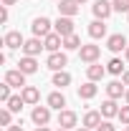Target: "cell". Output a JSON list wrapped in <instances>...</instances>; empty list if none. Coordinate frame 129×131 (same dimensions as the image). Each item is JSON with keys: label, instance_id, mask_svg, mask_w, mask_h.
I'll use <instances>...</instances> for the list:
<instances>
[{"label": "cell", "instance_id": "cell-10", "mask_svg": "<svg viewBox=\"0 0 129 131\" xmlns=\"http://www.w3.org/2000/svg\"><path fill=\"white\" fill-rule=\"evenodd\" d=\"M106 48L112 50V53L127 50V38H124L122 33H116V35H109V40H106Z\"/></svg>", "mask_w": 129, "mask_h": 131}, {"label": "cell", "instance_id": "cell-2", "mask_svg": "<svg viewBox=\"0 0 129 131\" xmlns=\"http://www.w3.org/2000/svg\"><path fill=\"white\" fill-rule=\"evenodd\" d=\"M79 56H81L84 63H96V58L101 56V48L94 46V43H89V46H81L79 48Z\"/></svg>", "mask_w": 129, "mask_h": 131}, {"label": "cell", "instance_id": "cell-43", "mask_svg": "<svg viewBox=\"0 0 129 131\" xmlns=\"http://www.w3.org/2000/svg\"><path fill=\"white\" fill-rule=\"evenodd\" d=\"M127 15H129V13H127Z\"/></svg>", "mask_w": 129, "mask_h": 131}, {"label": "cell", "instance_id": "cell-12", "mask_svg": "<svg viewBox=\"0 0 129 131\" xmlns=\"http://www.w3.org/2000/svg\"><path fill=\"white\" fill-rule=\"evenodd\" d=\"M43 46H46V50H51V53H58V48L63 46V38H61L58 33H51V35L43 38Z\"/></svg>", "mask_w": 129, "mask_h": 131}, {"label": "cell", "instance_id": "cell-11", "mask_svg": "<svg viewBox=\"0 0 129 131\" xmlns=\"http://www.w3.org/2000/svg\"><path fill=\"white\" fill-rule=\"evenodd\" d=\"M18 71H23L25 76L35 73V71H38V63H35V58H33V56H23V58L18 61Z\"/></svg>", "mask_w": 129, "mask_h": 131}, {"label": "cell", "instance_id": "cell-34", "mask_svg": "<svg viewBox=\"0 0 129 131\" xmlns=\"http://www.w3.org/2000/svg\"><path fill=\"white\" fill-rule=\"evenodd\" d=\"M8 131H23V126L18 124V126H10V129H8Z\"/></svg>", "mask_w": 129, "mask_h": 131}, {"label": "cell", "instance_id": "cell-30", "mask_svg": "<svg viewBox=\"0 0 129 131\" xmlns=\"http://www.w3.org/2000/svg\"><path fill=\"white\" fill-rule=\"evenodd\" d=\"M119 118H122L124 126H129V106H122V108H119Z\"/></svg>", "mask_w": 129, "mask_h": 131}, {"label": "cell", "instance_id": "cell-38", "mask_svg": "<svg viewBox=\"0 0 129 131\" xmlns=\"http://www.w3.org/2000/svg\"><path fill=\"white\" fill-rule=\"evenodd\" d=\"M124 98H127V103H129V88H127V93H124Z\"/></svg>", "mask_w": 129, "mask_h": 131}, {"label": "cell", "instance_id": "cell-39", "mask_svg": "<svg viewBox=\"0 0 129 131\" xmlns=\"http://www.w3.org/2000/svg\"><path fill=\"white\" fill-rule=\"evenodd\" d=\"M127 61H129V46H127Z\"/></svg>", "mask_w": 129, "mask_h": 131}, {"label": "cell", "instance_id": "cell-3", "mask_svg": "<svg viewBox=\"0 0 129 131\" xmlns=\"http://www.w3.org/2000/svg\"><path fill=\"white\" fill-rule=\"evenodd\" d=\"M53 33H58L61 38H66V35H73V20L61 15L56 23H53Z\"/></svg>", "mask_w": 129, "mask_h": 131}, {"label": "cell", "instance_id": "cell-33", "mask_svg": "<svg viewBox=\"0 0 129 131\" xmlns=\"http://www.w3.org/2000/svg\"><path fill=\"white\" fill-rule=\"evenodd\" d=\"M122 83H124V86H129V71H127V73H122Z\"/></svg>", "mask_w": 129, "mask_h": 131}, {"label": "cell", "instance_id": "cell-29", "mask_svg": "<svg viewBox=\"0 0 129 131\" xmlns=\"http://www.w3.org/2000/svg\"><path fill=\"white\" fill-rule=\"evenodd\" d=\"M112 5L119 13H129V0H112Z\"/></svg>", "mask_w": 129, "mask_h": 131}, {"label": "cell", "instance_id": "cell-7", "mask_svg": "<svg viewBox=\"0 0 129 131\" xmlns=\"http://www.w3.org/2000/svg\"><path fill=\"white\" fill-rule=\"evenodd\" d=\"M68 63V58H66V53H51L48 56V61H46V66H48L51 71H63V66Z\"/></svg>", "mask_w": 129, "mask_h": 131}, {"label": "cell", "instance_id": "cell-4", "mask_svg": "<svg viewBox=\"0 0 129 131\" xmlns=\"http://www.w3.org/2000/svg\"><path fill=\"white\" fill-rule=\"evenodd\" d=\"M91 10H94V15H96V20H106V18L112 15L114 5H112V3H109V0H96Z\"/></svg>", "mask_w": 129, "mask_h": 131}, {"label": "cell", "instance_id": "cell-31", "mask_svg": "<svg viewBox=\"0 0 129 131\" xmlns=\"http://www.w3.org/2000/svg\"><path fill=\"white\" fill-rule=\"evenodd\" d=\"M96 131H116V126H114V124H109V121H101V126H99Z\"/></svg>", "mask_w": 129, "mask_h": 131}, {"label": "cell", "instance_id": "cell-27", "mask_svg": "<svg viewBox=\"0 0 129 131\" xmlns=\"http://www.w3.org/2000/svg\"><path fill=\"white\" fill-rule=\"evenodd\" d=\"M10 88H13V86H8V83H3V86H0V101H3V103H8V101H10Z\"/></svg>", "mask_w": 129, "mask_h": 131}, {"label": "cell", "instance_id": "cell-40", "mask_svg": "<svg viewBox=\"0 0 129 131\" xmlns=\"http://www.w3.org/2000/svg\"><path fill=\"white\" fill-rule=\"evenodd\" d=\"M76 3H79V5H81V3H86V0H76Z\"/></svg>", "mask_w": 129, "mask_h": 131}, {"label": "cell", "instance_id": "cell-9", "mask_svg": "<svg viewBox=\"0 0 129 131\" xmlns=\"http://www.w3.org/2000/svg\"><path fill=\"white\" fill-rule=\"evenodd\" d=\"M58 13L63 18H73L79 13V3L76 0H58Z\"/></svg>", "mask_w": 129, "mask_h": 131}, {"label": "cell", "instance_id": "cell-14", "mask_svg": "<svg viewBox=\"0 0 129 131\" xmlns=\"http://www.w3.org/2000/svg\"><path fill=\"white\" fill-rule=\"evenodd\" d=\"M84 126L86 129H99L101 126V111H86L84 114Z\"/></svg>", "mask_w": 129, "mask_h": 131}, {"label": "cell", "instance_id": "cell-1", "mask_svg": "<svg viewBox=\"0 0 129 131\" xmlns=\"http://www.w3.org/2000/svg\"><path fill=\"white\" fill-rule=\"evenodd\" d=\"M51 25H53V23H51L46 15L35 18V20H33V25H31V28H33V35H35V38H41V35L46 38V35H51Z\"/></svg>", "mask_w": 129, "mask_h": 131}, {"label": "cell", "instance_id": "cell-23", "mask_svg": "<svg viewBox=\"0 0 129 131\" xmlns=\"http://www.w3.org/2000/svg\"><path fill=\"white\" fill-rule=\"evenodd\" d=\"M68 83H71V73H66V71H56V73H53V86L66 88Z\"/></svg>", "mask_w": 129, "mask_h": 131}, {"label": "cell", "instance_id": "cell-21", "mask_svg": "<svg viewBox=\"0 0 129 131\" xmlns=\"http://www.w3.org/2000/svg\"><path fill=\"white\" fill-rule=\"evenodd\" d=\"M48 106L51 108H58V111H63V106H66V96L61 93V91H53L48 96Z\"/></svg>", "mask_w": 129, "mask_h": 131}, {"label": "cell", "instance_id": "cell-36", "mask_svg": "<svg viewBox=\"0 0 129 131\" xmlns=\"http://www.w3.org/2000/svg\"><path fill=\"white\" fill-rule=\"evenodd\" d=\"M35 131H51V129H48V126H38Z\"/></svg>", "mask_w": 129, "mask_h": 131}, {"label": "cell", "instance_id": "cell-32", "mask_svg": "<svg viewBox=\"0 0 129 131\" xmlns=\"http://www.w3.org/2000/svg\"><path fill=\"white\" fill-rule=\"evenodd\" d=\"M0 20L8 23V5H3V10H0Z\"/></svg>", "mask_w": 129, "mask_h": 131}, {"label": "cell", "instance_id": "cell-15", "mask_svg": "<svg viewBox=\"0 0 129 131\" xmlns=\"http://www.w3.org/2000/svg\"><path fill=\"white\" fill-rule=\"evenodd\" d=\"M58 126H61V129H73V126H76V114L63 108V111L58 114Z\"/></svg>", "mask_w": 129, "mask_h": 131}, {"label": "cell", "instance_id": "cell-16", "mask_svg": "<svg viewBox=\"0 0 129 131\" xmlns=\"http://www.w3.org/2000/svg\"><path fill=\"white\" fill-rule=\"evenodd\" d=\"M89 35L99 40V38H104L106 35V25H104V20H94V23H89Z\"/></svg>", "mask_w": 129, "mask_h": 131}, {"label": "cell", "instance_id": "cell-13", "mask_svg": "<svg viewBox=\"0 0 129 131\" xmlns=\"http://www.w3.org/2000/svg\"><path fill=\"white\" fill-rule=\"evenodd\" d=\"M43 48H46V46L41 43V38H31V40H25V46H23V53L35 58V56H38V53H41Z\"/></svg>", "mask_w": 129, "mask_h": 131}, {"label": "cell", "instance_id": "cell-5", "mask_svg": "<svg viewBox=\"0 0 129 131\" xmlns=\"http://www.w3.org/2000/svg\"><path fill=\"white\" fill-rule=\"evenodd\" d=\"M31 118L35 121V126H46V124L51 121V106H35Z\"/></svg>", "mask_w": 129, "mask_h": 131}, {"label": "cell", "instance_id": "cell-35", "mask_svg": "<svg viewBox=\"0 0 129 131\" xmlns=\"http://www.w3.org/2000/svg\"><path fill=\"white\" fill-rule=\"evenodd\" d=\"M3 5H15V0H3Z\"/></svg>", "mask_w": 129, "mask_h": 131}, {"label": "cell", "instance_id": "cell-19", "mask_svg": "<svg viewBox=\"0 0 129 131\" xmlns=\"http://www.w3.org/2000/svg\"><path fill=\"white\" fill-rule=\"evenodd\" d=\"M106 93H109V98H122L124 93H127V88H124V83H119V81H112L109 86H106Z\"/></svg>", "mask_w": 129, "mask_h": 131}, {"label": "cell", "instance_id": "cell-8", "mask_svg": "<svg viewBox=\"0 0 129 131\" xmlns=\"http://www.w3.org/2000/svg\"><path fill=\"white\" fill-rule=\"evenodd\" d=\"M3 46H5V48H23V46H25V40H23V35H20L18 30H10V33H5Z\"/></svg>", "mask_w": 129, "mask_h": 131}, {"label": "cell", "instance_id": "cell-20", "mask_svg": "<svg viewBox=\"0 0 129 131\" xmlns=\"http://www.w3.org/2000/svg\"><path fill=\"white\" fill-rule=\"evenodd\" d=\"M94 96H96V83H94V81H89V83H84V86H79V98L89 101V98H94Z\"/></svg>", "mask_w": 129, "mask_h": 131}, {"label": "cell", "instance_id": "cell-6", "mask_svg": "<svg viewBox=\"0 0 129 131\" xmlns=\"http://www.w3.org/2000/svg\"><path fill=\"white\" fill-rule=\"evenodd\" d=\"M5 83L8 86H13V88H25V73L23 71H8L5 73Z\"/></svg>", "mask_w": 129, "mask_h": 131}, {"label": "cell", "instance_id": "cell-22", "mask_svg": "<svg viewBox=\"0 0 129 131\" xmlns=\"http://www.w3.org/2000/svg\"><path fill=\"white\" fill-rule=\"evenodd\" d=\"M20 96H23V101H25V103H31V106H33V103H38L41 93H38V88H35V86H25Z\"/></svg>", "mask_w": 129, "mask_h": 131}, {"label": "cell", "instance_id": "cell-28", "mask_svg": "<svg viewBox=\"0 0 129 131\" xmlns=\"http://www.w3.org/2000/svg\"><path fill=\"white\" fill-rule=\"evenodd\" d=\"M10 118H13V111L5 106V108L0 111V124H3V126H10Z\"/></svg>", "mask_w": 129, "mask_h": 131}, {"label": "cell", "instance_id": "cell-37", "mask_svg": "<svg viewBox=\"0 0 129 131\" xmlns=\"http://www.w3.org/2000/svg\"><path fill=\"white\" fill-rule=\"evenodd\" d=\"M76 131H91V129H86V126H81V129H76Z\"/></svg>", "mask_w": 129, "mask_h": 131}, {"label": "cell", "instance_id": "cell-17", "mask_svg": "<svg viewBox=\"0 0 129 131\" xmlns=\"http://www.w3.org/2000/svg\"><path fill=\"white\" fill-rule=\"evenodd\" d=\"M104 73H106V68L99 63H89V68H86V76H89V81H101L104 78Z\"/></svg>", "mask_w": 129, "mask_h": 131}, {"label": "cell", "instance_id": "cell-26", "mask_svg": "<svg viewBox=\"0 0 129 131\" xmlns=\"http://www.w3.org/2000/svg\"><path fill=\"white\" fill-rule=\"evenodd\" d=\"M106 71H109V73H114V76H119V73L124 71V66H122V61H119V58H112V61H109V66H106Z\"/></svg>", "mask_w": 129, "mask_h": 131}, {"label": "cell", "instance_id": "cell-18", "mask_svg": "<svg viewBox=\"0 0 129 131\" xmlns=\"http://www.w3.org/2000/svg\"><path fill=\"white\" fill-rule=\"evenodd\" d=\"M101 116H104V118L119 116V106H116V101H114V98H109V101H104V103H101Z\"/></svg>", "mask_w": 129, "mask_h": 131}, {"label": "cell", "instance_id": "cell-42", "mask_svg": "<svg viewBox=\"0 0 129 131\" xmlns=\"http://www.w3.org/2000/svg\"><path fill=\"white\" fill-rule=\"evenodd\" d=\"M61 131H66V129H61Z\"/></svg>", "mask_w": 129, "mask_h": 131}, {"label": "cell", "instance_id": "cell-41", "mask_svg": "<svg viewBox=\"0 0 129 131\" xmlns=\"http://www.w3.org/2000/svg\"><path fill=\"white\" fill-rule=\"evenodd\" d=\"M127 131H129V126H127Z\"/></svg>", "mask_w": 129, "mask_h": 131}, {"label": "cell", "instance_id": "cell-25", "mask_svg": "<svg viewBox=\"0 0 129 131\" xmlns=\"http://www.w3.org/2000/svg\"><path fill=\"white\" fill-rule=\"evenodd\" d=\"M23 103H25V101H23V96H13L10 101H8V103H5V106H8V108H10L13 114H20V108H23Z\"/></svg>", "mask_w": 129, "mask_h": 131}, {"label": "cell", "instance_id": "cell-24", "mask_svg": "<svg viewBox=\"0 0 129 131\" xmlns=\"http://www.w3.org/2000/svg\"><path fill=\"white\" fill-rule=\"evenodd\" d=\"M81 46H84V43H81V38L76 35V33L63 38V48H66V50H76V48H81Z\"/></svg>", "mask_w": 129, "mask_h": 131}]
</instances>
